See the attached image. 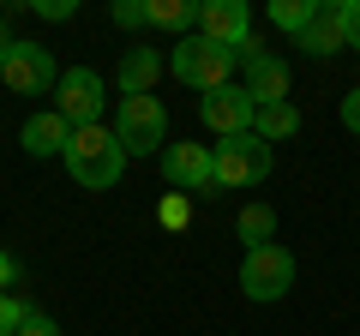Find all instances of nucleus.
Segmentation results:
<instances>
[{
	"mask_svg": "<svg viewBox=\"0 0 360 336\" xmlns=\"http://www.w3.org/2000/svg\"><path fill=\"white\" fill-rule=\"evenodd\" d=\"M60 162H66V174H72L78 186L108 193V186L127 174V144H120L108 127H84V132H72V144H66Z\"/></svg>",
	"mask_w": 360,
	"mask_h": 336,
	"instance_id": "1",
	"label": "nucleus"
},
{
	"mask_svg": "<svg viewBox=\"0 0 360 336\" xmlns=\"http://www.w3.org/2000/svg\"><path fill=\"white\" fill-rule=\"evenodd\" d=\"M234 66H240V54L234 49H217V42H205L193 30V37H180L174 49H168V72L186 84V91H198V96H210V91H222L234 78Z\"/></svg>",
	"mask_w": 360,
	"mask_h": 336,
	"instance_id": "2",
	"label": "nucleus"
},
{
	"mask_svg": "<svg viewBox=\"0 0 360 336\" xmlns=\"http://www.w3.org/2000/svg\"><path fill=\"white\" fill-rule=\"evenodd\" d=\"M115 138L127 144V156H162L168 150V108L156 96H120Z\"/></svg>",
	"mask_w": 360,
	"mask_h": 336,
	"instance_id": "3",
	"label": "nucleus"
},
{
	"mask_svg": "<svg viewBox=\"0 0 360 336\" xmlns=\"http://www.w3.org/2000/svg\"><path fill=\"white\" fill-rule=\"evenodd\" d=\"M198 37L217 42V49H234L240 66H252L258 54V37H252V13H246L240 0H198Z\"/></svg>",
	"mask_w": 360,
	"mask_h": 336,
	"instance_id": "4",
	"label": "nucleus"
},
{
	"mask_svg": "<svg viewBox=\"0 0 360 336\" xmlns=\"http://www.w3.org/2000/svg\"><path fill=\"white\" fill-rule=\"evenodd\" d=\"M240 288H246V300H258V306L283 300L288 288H295V252H288L283 240L252 246V252L240 259Z\"/></svg>",
	"mask_w": 360,
	"mask_h": 336,
	"instance_id": "5",
	"label": "nucleus"
},
{
	"mask_svg": "<svg viewBox=\"0 0 360 336\" xmlns=\"http://www.w3.org/2000/svg\"><path fill=\"white\" fill-rule=\"evenodd\" d=\"M210 150H217V186H229V193H246V186L270 181V144L258 138V132L217 138Z\"/></svg>",
	"mask_w": 360,
	"mask_h": 336,
	"instance_id": "6",
	"label": "nucleus"
},
{
	"mask_svg": "<svg viewBox=\"0 0 360 336\" xmlns=\"http://www.w3.org/2000/svg\"><path fill=\"white\" fill-rule=\"evenodd\" d=\"M60 115H66V127L72 132H84V127H103V108H108V84H103V72H90V66H66L60 72Z\"/></svg>",
	"mask_w": 360,
	"mask_h": 336,
	"instance_id": "7",
	"label": "nucleus"
},
{
	"mask_svg": "<svg viewBox=\"0 0 360 336\" xmlns=\"http://www.w3.org/2000/svg\"><path fill=\"white\" fill-rule=\"evenodd\" d=\"M0 78H6V91H13V96H49L54 84H60V66H54V54L42 49V42H13Z\"/></svg>",
	"mask_w": 360,
	"mask_h": 336,
	"instance_id": "8",
	"label": "nucleus"
},
{
	"mask_svg": "<svg viewBox=\"0 0 360 336\" xmlns=\"http://www.w3.org/2000/svg\"><path fill=\"white\" fill-rule=\"evenodd\" d=\"M156 168H162V181L174 186V193H217V150L210 144H168L162 156H156Z\"/></svg>",
	"mask_w": 360,
	"mask_h": 336,
	"instance_id": "9",
	"label": "nucleus"
},
{
	"mask_svg": "<svg viewBox=\"0 0 360 336\" xmlns=\"http://www.w3.org/2000/svg\"><path fill=\"white\" fill-rule=\"evenodd\" d=\"M198 120H205L217 138H240V132H252L258 120V103L246 96V84H222V91L198 96Z\"/></svg>",
	"mask_w": 360,
	"mask_h": 336,
	"instance_id": "10",
	"label": "nucleus"
},
{
	"mask_svg": "<svg viewBox=\"0 0 360 336\" xmlns=\"http://www.w3.org/2000/svg\"><path fill=\"white\" fill-rule=\"evenodd\" d=\"M348 6L354 0H319V13H312V25L300 30V49L307 54H319V60H330V54H342L348 49Z\"/></svg>",
	"mask_w": 360,
	"mask_h": 336,
	"instance_id": "11",
	"label": "nucleus"
},
{
	"mask_svg": "<svg viewBox=\"0 0 360 336\" xmlns=\"http://www.w3.org/2000/svg\"><path fill=\"white\" fill-rule=\"evenodd\" d=\"M18 144H25L30 156H66V144H72V127H66L60 108H42V115H30V120H25Z\"/></svg>",
	"mask_w": 360,
	"mask_h": 336,
	"instance_id": "12",
	"label": "nucleus"
},
{
	"mask_svg": "<svg viewBox=\"0 0 360 336\" xmlns=\"http://www.w3.org/2000/svg\"><path fill=\"white\" fill-rule=\"evenodd\" d=\"M246 96H252L258 108L288 103V60L283 54H258V60L246 66Z\"/></svg>",
	"mask_w": 360,
	"mask_h": 336,
	"instance_id": "13",
	"label": "nucleus"
},
{
	"mask_svg": "<svg viewBox=\"0 0 360 336\" xmlns=\"http://www.w3.org/2000/svg\"><path fill=\"white\" fill-rule=\"evenodd\" d=\"M115 84H120V96H156V84H162V54L156 49H132L127 60H120Z\"/></svg>",
	"mask_w": 360,
	"mask_h": 336,
	"instance_id": "14",
	"label": "nucleus"
},
{
	"mask_svg": "<svg viewBox=\"0 0 360 336\" xmlns=\"http://www.w3.org/2000/svg\"><path fill=\"white\" fill-rule=\"evenodd\" d=\"M252 132H258L264 144H283V138H295V132H300V108H295V103H270V108H258Z\"/></svg>",
	"mask_w": 360,
	"mask_h": 336,
	"instance_id": "15",
	"label": "nucleus"
},
{
	"mask_svg": "<svg viewBox=\"0 0 360 336\" xmlns=\"http://www.w3.org/2000/svg\"><path fill=\"white\" fill-rule=\"evenodd\" d=\"M150 25L174 30V37H193L198 30V0H150Z\"/></svg>",
	"mask_w": 360,
	"mask_h": 336,
	"instance_id": "16",
	"label": "nucleus"
},
{
	"mask_svg": "<svg viewBox=\"0 0 360 336\" xmlns=\"http://www.w3.org/2000/svg\"><path fill=\"white\" fill-rule=\"evenodd\" d=\"M234 228H240L246 252H252V246H270V240H276V210H270V205H246Z\"/></svg>",
	"mask_w": 360,
	"mask_h": 336,
	"instance_id": "17",
	"label": "nucleus"
},
{
	"mask_svg": "<svg viewBox=\"0 0 360 336\" xmlns=\"http://www.w3.org/2000/svg\"><path fill=\"white\" fill-rule=\"evenodd\" d=\"M312 13H319V0H270V25L288 30V37H300L312 25Z\"/></svg>",
	"mask_w": 360,
	"mask_h": 336,
	"instance_id": "18",
	"label": "nucleus"
},
{
	"mask_svg": "<svg viewBox=\"0 0 360 336\" xmlns=\"http://www.w3.org/2000/svg\"><path fill=\"white\" fill-rule=\"evenodd\" d=\"M108 18H115L120 30H139V25H150V0H115Z\"/></svg>",
	"mask_w": 360,
	"mask_h": 336,
	"instance_id": "19",
	"label": "nucleus"
},
{
	"mask_svg": "<svg viewBox=\"0 0 360 336\" xmlns=\"http://www.w3.org/2000/svg\"><path fill=\"white\" fill-rule=\"evenodd\" d=\"M30 318V306L18 295H0V336H18V324Z\"/></svg>",
	"mask_w": 360,
	"mask_h": 336,
	"instance_id": "20",
	"label": "nucleus"
},
{
	"mask_svg": "<svg viewBox=\"0 0 360 336\" xmlns=\"http://www.w3.org/2000/svg\"><path fill=\"white\" fill-rule=\"evenodd\" d=\"M162 222H168V228H186V193H168L162 198Z\"/></svg>",
	"mask_w": 360,
	"mask_h": 336,
	"instance_id": "21",
	"label": "nucleus"
},
{
	"mask_svg": "<svg viewBox=\"0 0 360 336\" xmlns=\"http://www.w3.org/2000/svg\"><path fill=\"white\" fill-rule=\"evenodd\" d=\"M18 336H60V324H54V318H42V312H30V318L18 324Z\"/></svg>",
	"mask_w": 360,
	"mask_h": 336,
	"instance_id": "22",
	"label": "nucleus"
},
{
	"mask_svg": "<svg viewBox=\"0 0 360 336\" xmlns=\"http://www.w3.org/2000/svg\"><path fill=\"white\" fill-rule=\"evenodd\" d=\"M342 127H348V132L360 138V84H354V91L342 96Z\"/></svg>",
	"mask_w": 360,
	"mask_h": 336,
	"instance_id": "23",
	"label": "nucleus"
},
{
	"mask_svg": "<svg viewBox=\"0 0 360 336\" xmlns=\"http://www.w3.org/2000/svg\"><path fill=\"white\" fill-rule=\"evenodd\" d=\"M37 13H42V18H72L78 0H37Z\"/></svg>",
	"mask_w": 360,
	"mask_h": 336,
	"instance_id": "24",
	"label": "nucleus"
},
{
	"mask_svg": "<svg viewBox=\"0 0 360 336\" xmlns=\"http://www.w3.org/2000/svg\"><path fill=\"white\" fill-rule=\"evenodd\" d=\"M13 276H18V264H13V252H6V246H0V295H6V288H13Z\"/></svg>",
	"mask_w": 360,
	"mask_h": 336,
	"instance_id": "25",
	"label": "nucleus"
},
{
	"mask_svg": "<svg viewBox=\"0 0 360 336\" xmlns=\"http://www.w3.org/2000/svg\"><path fill=\"white\" fill-rule=\"evenodd\" d=\"M348 49L360 54V0H354V6H348Z\"/></svg>",
	"mask_w": 360,
	"mask_h": 336,
	"instance_id": "26",
	"label": "nucleus"
},
{
	"mask_svg": "<svg viewBox=\"0 0 360 336\" xmlns=\"http://www.w3.org/2000/svg\"><path fill=\"white\" fill-rule=\"evenodd\" d=\"M6 49H13V37H6V30H0V66H6Z\"/></svg>",
	"mask_w": 360,
	"mask_h": 336,
	"instance_id": "27",
	"label": "nucleus"
}]
</instances>
